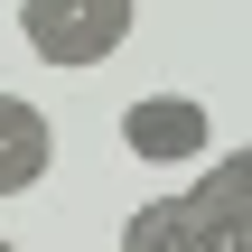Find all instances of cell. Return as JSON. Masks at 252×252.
I'll return each instance as SVG.
<instances>
[{
    "mask_svg": "<svg viewBox=\"0 0 252 252\" xmlns=\"http://www.w3.org/2000/svg\"><path fill=\"white\" fill-rule=\"evenodd\" d=\"M131 28H140V0H19V37H28V56H37V65H65V75L122 56Z\"/></svg>",
    "mask_w": 252,
    "mask_h": 252,
    "instance_id": "cell-1",
    "label": "cell"
},
{
    "mask_svg": "<svg viewBox=\"0 0 252 252\" xmlns=\"http://www.w3.org/2000/svg\"><path fill=\"white\" fill-rule=\"evenodd\" d=\"M122 150L150 168H206L215 159V112L196 94H140L122 103Z\"/></svg>",
    "mask_w": 252,
    "mask_h": 252,
    "instance_id": "cell-2",
    "label": "cell"
},
{
    "mask_svg": "<svg viewBox=\"0 0 252 252\" xmlns=\"http://www.w3.org/2000/svg\"><path fill=\"white\" fill-rule=\"evenodd\" d=\"M47 159H56L47 112H37L28 94H0V196H28V187L47 178Z\"/></svg>",
    "mask_w": 252,
    "mask_h": 252,
    "instance_id": "cell-3",
    "label": "cell"
},
{
    "mask_svg": "<svg viewBox=\"0 0 252 252\" xmlns=\"http://www.w3.org/2000/svg\"><path fill=\"white\" fill-rule=\"evenodd\" d=\"M196 206H187V187L178 196H150V206H131V224H122V252H196Z\"/></svg>",
    "mask_w": 252,
    "mask_h": 252,
    "instance_id": "cell-4",
    "label": "cell"
},
{
    "mask_svg": "<svg viewBox=\"0 0 252 252\" xmlns=\"http://www.w3.org/2000/svg\"><path fill=\"white\" fill-rule=\"evenodd\" d=\"M187 196H206V206H224V215H243V224H252V150L206 159V168L187 178Z\"/></svg>",
    "mask_w": 252,
    "mask_h": 252,
    "instance_id": "cell-5",
    "label": "cell"
},
{
    "mask_svg": "<svg viewBox=\"0 0 252 252\" xmlns=\"http://www.w3.org/2000/svg\"><path fill=\"white\" fill-rule=\"evenodd\" d=\"M187 206H196V234H206L196 252H252V224H243V215H224V206H206V196H187Z\"/></svg>",
    "mask_w": 252,
    "mask_h": 252,
    "instance_id": "cell-6",
    "label": "cell"
},
{
    "mask_svg": "<svg viewBox=\"0 0 252 252\" xmlns=\"http://www.w3.org/2000/svg\"><path fill=\"white\" fill-rule=\"evenodd\" d=\"M0 252H19V243H0Z\"/></svg>",
    "mask_w": 252,
    "mask_h": 252,
    "instance_id": "cell-7",
    "label": "cell"
}]
</instances>
